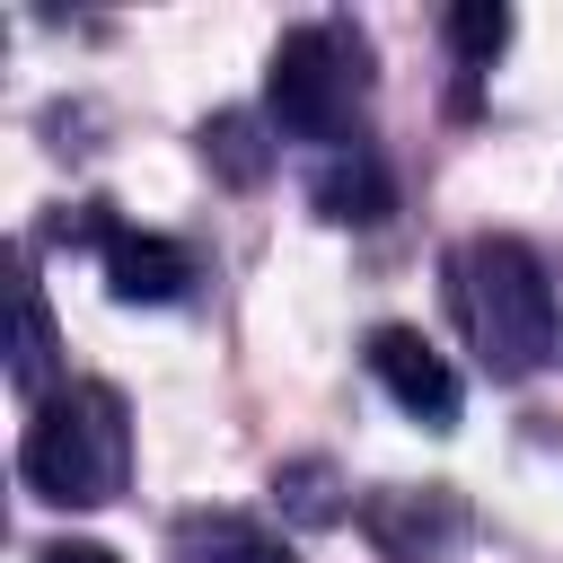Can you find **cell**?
<instances>
[{
    "mask_svg": "<svg viewBox=\"0 0 563 563\" xmlns=\"http://www.w3.org/2000/svg\"><path fill=\"white\" fill-rule=\"evenodd\" d=\"M457 317H466L484 369H501V378H528L554 361V282L519 238L457 246Z\"/></svg>",
    "mask_w": 563,
    "mask_h": 563,
    "instance_id": "cell-2",
    "label": "cell"
},
{
    "mask_svg": "<svg viewBox=\"0 0 563 563\" xmlns=\"http://www.w3.org/2000/svg\"><path fill=\"white\" fill-rule=\"evenodd\" d=\"M185 282H194V264H185L176 238H150V229L106 238V290L123 308H167V299H185Z\"/></svg>",
    "mask_w": 563,
    "mask_h": 563,
    "instance_id": "cell-6",
    "label": "cell"
},
{
    "mask_svg": "<svg viewBox=\"0 0 563 563\" xmlns=\"http://www.w3.org/2000/svg\"><path fill=\"white\" fill-rule=\"evenodd\" d=\"M369 369H378V387H387L413 422H431V431H449L457 405H466L457 369H449V361L431 352V334H413V325H378V334H369Z\"/></svg>",
    "mask_w": 563,
    "mask_h": 563,
    "instance_id": "cell-4",
    "label": "cell"
},
{
    "mask_svg": "<svg viewBox=\"0 0 563 563\" xmlns=\"http://www.w3.org/2000/svg\"><path fill=\"white\" fill-rule=\"evenodd\" d=\"M18 475L62 501V510H97L123 493L132 475V422H123V396L114 387H62L53 405H35L26 440H18Z\"/></svg>",
    "mask_w": 563,
    "mask_h": 563,
    "instance_id": "cell-1",
    "label": "cell"
},
{
    "mask_svg": "<svg viewBox=\"0 0 563 563\" xmlns=\"http://www.w3.org/2000/svg\"><path fill=\"white\" fill-rule=\"evenodd\" d=\"M317 211L343 220V229H369V220H387V176H378L369 158H334V167L317 176Z\"/></svg>",
    "mask_w": 563,
    "mask_h": 563,
    "instance_id": "cell-8",
    "label": "cell"
},
{
    "mask_svg": "<svg viewBox=\"0 0 563 563\" xmlns=\"http://www.w3.org/2000/svg\"><path fill=\"white\" fill-rule=\"evenodd\" d=\"M449 44H457V62H493L510 44V9L501 0H457L449 9Z\"/></svg>",
    "mask_w": 563,
    "mask_h": 563,
    "instance_id": "cell-10",
    "label": "cell"
},
{
    "mask_svg": "<svg viewBox=\"0 0 563 563\" xmlns=\"http://www.w3.org/2000/svg\"><path fill=\"white\" fill-rule=\"evenodd\" d=\"M202 158H211L229 185H255V176H264V141H255L246 114H211V123H202Z\"/></svg>",
    "mask_w": 563,
    "mask_h": 563,
    "instance_id": "cell-9",
    "label": "cell"
},
{
    "mask_svg": "<svg viewBox=\"0 0 563 563\" xmlns=\"http://www.w3.org/2000/svg\"><path fill=\"white\" fill-rule=\"evenodd\" d=\"M229 563H299V554H290V545H264V537H255V545H238Z\"/></svg>",
    "mask_w": 563,
    "mask_h": 563,
    "instance_id": "cell-12",
    "label": "cell"
},
{
    "mask_svg": "<svg viewBox=\"0 0 563 563\" xmlns=\"http://www.w3.org/2000/svg\"><path fill=\"white\" fill-rule=\"evenodd\" d=\"M35 563H114V554H106V545H88V537H62V545H44Z\"/></svg>",
    "mask_w": 563,
    "mask_h": 563,
    "instance_id": "cell-11",
    "label": "cell"
},
{
    "mask_svg": "<svg viewBox=\"0 0 563 563\" xmlns=\"http://www.w3.org/2000/svg\"><path fill=\"white\" fill-rule=\"evenodd\" d=\"M361 519H369V537H378L396 563H440V554L466 537V501H457L449 484H422V493H378Z\"/></svg>",
    "mask_w": 563,
    "mask_h": 563,
    "instance_id": "cell-5",
    "label": "cell"
},
{
    "mask_svg": "<svg viewBox=\"0 0 563 563\" xmlns=\"http://www.w3.org/2000/svg\"><path fill=\"white\" fill-rule=\"evenodd\" d=\"M53 369H62V352H53V308H44V290L18 273V352H9V378H18V396L53 405V396H62Z\"/></svg>",
    "mask_w": 563,
    "mask_h": 563,
    "instance_id": "cell-7",
    "label": "cell"
},
{
    "mask_svg": "<svg viewBox=\"0 0 563 563\" xmlns=\"http://www.w3.org/2000/svg\"><path fill=\"white\" fill-rule=\"evenodd\" d=\"M352 62L361 44L343 26H299L273 44V70H264V106L290 141H334L343 132V106H352Z\"/></svg>",
    "mask_w": 563,
    "mask_h": 563,
    "instance_id": "cell-3",
    "label": "cell"
}]
</instances>
